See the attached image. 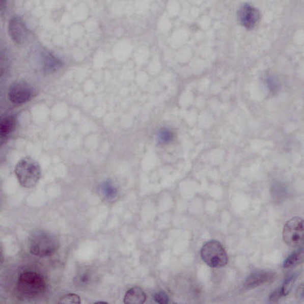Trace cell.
Listing matches in <instances>:
<instances>
[{"label":"cell","instance_id":"obj_1","mask_svg":"<svg viewBox=\"0 0 304 304\" xmlns=\"http://www.w3.org/2000/svg\"><path fill=\"white\" fill-rule=\"evenodd\" d=\"M27 245L32 255L44 258L54 255L59 249L60 242L52 233L38 230L30 235Z\"/></svg>","mask_w":304,"mask_h":304},{"label":"cell","instance_id":"obj_2","mask_svg":"<svg viewBox=\"0 0 304 304\" xmlns=\"http://www.w3.org/2000/svg\"><path fill=\"white\" fill-rule=\"evenodd\" d=\"M46 282L42 274L34 271H24L18 277L16 289L18 293L27 298H34L46 290Z\"/></svg>","mask_w":304,"mask_h":304},{"label":"cell","instance_id":"obj_3","mask_svg":"<svg viewBox=\"0 0 304 304\" xmlns=\"http://www.w3.org/2000/svg\"><path fill=\"white\" fill-rule=\"evenodd\" d=\"M14 172L20 185L26 188L34 187L41 177L40 165L31 157H25L19 161Z\"/></svg>","mask_w":304,"mask_h":304},{"label":"cell","instance_id":"obj_4","mask_svg":"<svg viewBox=\"0 0 304 304\" xmlns=\"http://www.w3.org/2000/svg\"><path fill=\"white\" fill-rule=\"evenodd\" d=\"M202 259L207 266L219 269L227 265L228 255L223 245L216 240L205 243L200 252Z\"/></svg>","mask_w":304,"mask_h":304},{"label":"cell","instance_id":"obj_5","mask_svg":"<svg viewBox=\"0 0 304 304\" xmlns=\"http://www.w3.org/2000/svg\"><path fill=\"white\" fill-rule=\"evenodd\" d=\"M282 236L285 243L291 247H299L303 242V220L294 217L285 223Z\"/></svg>","mask_w":304,"mask_h":304},{"label":"cell","instance_id":"obj_6","mask_svg":"<svg viewBox=\"0 0 304 304\" xmlns=\"http://www.w3.org/2000/svg\"><path fill=\"white\" fill-rule=\"evenodd\" d=\"M34 95V88L25 82H18L11 86L8 94L10 101L18 105L31 101Z\"/></svg>","mask_w":304,"mask_h":304},{"label":"cell","instance_id":"obj_7","mask_svg":"<svg viewBox=\"0 0 304 304\" xmlns=\"http://www.w3.org/2000/svg\"><path fill=\"white\" fill-rule=\"evenodd\" d=\"M9 32L11 38L17 44H22L26 40L28 31L26 24L19 17H14L9 23Z\"/></svg>","mask_w":304,"mask_h":304},{"label":"cell","instance_id":"obj_8","mask_svg":"<svg viewBox=\"0 0 304 304\" xmlns=\"http://www.w3.org/2000/svg\"><path fill=\"white\" fill-rule=\"evenodd\" d=\"M275 275L270 271H257L246 279L244 287L246 289H253L260 287L273 280Z\"/></svg>","mask_w":304,"mask_h":304},{"label":"cell","instance_id":"obj_9","mask_svg":"<svg viewBox=\"0 0 304 304\" xmlns=\"http://www.w3.org/2000/svg\"><path fill=\"white\" fill-rule=\"evenodd\" d=\"M147 296L142 288L138 287L131 288L125 294L124 302L126 304L144 303Z\"/></svg>","mask_w":304,"mask_h":304},{"label":"cell","instance_id":"obj_10","mask_svg":"<svg viewBox=\"0 0 304 304\" xmlns=\"http://www.w3.org/2000/svg\"><path fill=\"white\" fill-rule=\"evenodd\" d=\"M43 66L47 72H52L58 70L62 66V63L54 56L49 53H45L42 57Z\"/></svg>","mask_w":304,"mask_h":304},{"label":"cell","instance_id":"obj_11","mask_svg":"<svg viewBox=\"0 0 304 304\" xmlns=\"http://www.w3.org/2000/svg\"><path fill=\"white\" fill-rule=\"evenodd\" d=\"M16 121L14 116H7L2 121L0 133L2 137H7L12 133L16 127Z\"/></svg>","mask_w":304,"mask_h":304},{"label":"cell","instance_id":"obj_12","mask_svg":"<svg viewBox=\"0 0 304 304\" xmlns=\"http://www.w3.org/2000/svg\"><path fill=\"white\" fill-rule=\"evenodd\" d=\"M303 261V250L302 248L297 250L292 253L291 255L286 259L284 262L285 269H289L298 265Z\"/></svg>","mask_w":304,"mask_h":304},{"label":"cell","instance_id":"obj_13","mask_svg":"<svg viewBox=\"0 0 304 304\" xmlns=\"http://www.w3.org/2000/svg\"><path fill=\"white\" fill-rule=\"evenodd\" d=\"M241 19L242 23L247 26H253L256 22L257 19V13L256 10L252 7H246L243 9L241 12Z\"/></svg>","mask_w":304,"mask_h":304},{"label":"cell","instance_id":"obj_14","mask_svg":"<svg viewBox=\"0 0 304 304\" xmlns=\"http://www.w3.org/2000/svg\"><path fill=\"white\" fill-rule=\"evenodd\" d=\"M296 279V274H291L286 279L282 287L280 288L282 296H287L289 294L295 284Z\"/></svg>","mask_w":304,"mask_h":304},{"label":"cell","instance_id":"obj_15","mask_svg":"<svg viewBox=\"0 0 304 304\" xmlns=\"http://www.w3.org/2000/svg\"><path fill=\"white\" fill-rule=\"evenodd\" d=\"M80 296L75 294H67L63 295L59 299V303H80Z\"/></svg>","mask_w":304,"mask_h":304},{"label":"cell","instance_id":"obj_16","mask_svg":"<svg viewBox=\"0 0 304 304\" xmlns=\"http://www.w3.org/2000/svg\"><path fill=\"white\" fill-rule=\"evenodd\" d=\"M153 298L156 303L159 304H165L169 302V297L164 292L161 291L156 293L154 295Z\"/></svg>","mask_w":304,"mask_h":304},{"label":"cell","instance_id":"obj_17","mask_svg":"<svg viewBox=\"0 0 304 304\" xmlns=\"http://www.w3.org/2000/svg\"><path fill=\"white\" fill-rule=\"evenodd\" d=\"M282 297V295L280 291V289H278V290L273 292L272 294H270V300L271 301H277V300L280 299Z\"/></svg>","mask_w":304,"mask_h":304}]
</instances>
